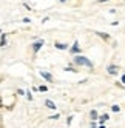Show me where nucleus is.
<instances>
[{
    "instance_id": "obj_1",
    "label": "nucleus",
    "mask_w": 125,
    "mask_h": 128,
    "mask_svg": "<svg viewBox=\"0 0 125 128\" xmlns=\"http://www.w3.org/2000/svg\"><path fill=\"white\" fill-rule=\"evenodd\" d=\"M73 63H74V65H80V66H86L90 70H93V66H94L90 59L85 57V56H80V54H77V56L73 59Z\"/></svg>"
},
{
    "instance_id": "obj_2",
    "label": "nucleus",
    "mask_w": 125,
    "mask_h": 128,
    "mask_svg": "<svg viewBox=\"0 0 125 128\" xmlns=\"http://www.w3.org/2000/svg\"><path fill=\"white\" fill-rule=\"evenodd\" d=\"M106 72H108L110 76H118L119 74V65H114V63L108 65L106 66Z\"/></svg>"
},
{
    "instance_id": "obj_3",
    "label": "nucleus",
    "mask_w": 125,
    "mask_h": 128,
    "mask_svg": "<svg viewBox=\"0 0 125 128\" xmlns=\"http://www.w3.org/2000/svg\"><path fill=\"white\" fill-rule=\"evenodd\" d=\"M43 45H45V40H43V39L36 40V42L32 43V51H34V52H39V51H40V48L43 46Z\"/></svg>"
},
{
    "instance_id": "obj_4",
    "label": "nucleus",
    "mask_w": 125,
    "mask_h": 128,
    "mask_svg": "<svg viewBox=\"0 0 125 128\" xmlns=\"http://www.w3.org/2000/svg\"><path fill=\"white\" fill-rule=\"evenodd\" d=\"M94 34H96V36H99V37H100L102 40H105V42H108V40L111 39V36H110L108 32H102V31H94Z\"/></svg>"
},
{
    "instance_id": "obj_5",
    "label": "nucleus",
    "mask_w": 125,
    "mask_h": 128,
    "mask_svg": "<svg viewBox=\"0 0 125 128\" xmlns=\"http://www.w3.org/2000/svg\"><path fill=\"white\" fill-rule=\"evenodd\" d=\"M70 52H71V54H76V56H77V54H80V46H79V42H77V40L73 43V46H71Z\"/></svg>"
},
{
    "instance_id": "obj_6",
    "label": "nucleus",
    "mask_w": 125,
    "mask_h": 128,
    "mask_svg": "<svg viewBox=\"0 0 125 128\" xmlns=\"http://www.w3.org/2000/svg\"><path fill=\"white\" fill-rule=\"evenodd\" d=\"M40 76L45 79V80H48V82L54 80V79H52V76H51V72H48V71H40Z\"/></svg>"
},
{
    "instance_id": "obj_7",
    "label": "nucleus",
    "mask_w": 125,
    "mask_h": 128,
    "mask_svg": "<svg viewBox=\"0 0 125 128\" xmlns=\"http://www.w3.org/2000/svg\"><path fill=\"white\" fill-rule=\"evenodd\" d=\"M108 119H110V114H108V113H105V114H102V116L99 117V124H100V125H104V124H105L106 120H108Z\"/></svg>"
},
{
    "instance_id": "obj_8",
    "label": "nucleus",
    "mask_w": 125,
    "mask_h": 128,
    "mask_svg": "<svg viewBox=\"0 0 125 128\" xmlns=\"http://www.w3.org/2000/svg\"><path fill=\"white\" fill-rule=\"evenodd\" d=\"M54 46H56L57 50H68V45L60 43V42H56V43H54Z\"/></svg>"
},
{
    "instance_id": "obj_9",
    "label": "nucleus",
    "mask_w": 125,
    "mask_h": 128,
    "mask_svg": "<svg viewBox=\"0 0 125 128\" xmlns=\"http://www.w3.org/2000/svg\"><path fill=\"white\" fill-rule=\"evenodd\" d=\"M90 117L93 119V120H99V114H97V111H96V110H93V111H90Z\"/></svg>"
},
{
    "instance_id": "obj_10",
    "label": "nucleus",
    "mask_w": 125,
    "mask_h": 128,
    "mask_svg": "<svg viewBox=\"0 0 125 128\" xmlns=\"http://www.w3.org/2000/svg\"><path fill=\"white\" fill-rule=\"evenodd\" d=\"M45 105H46L50 110H56V104H54V102H51L50 99H48V100H45Z\"/></svg>"
},
{
    "instance_id": "obj_11",
    "label": "nucleus",
    "mask_w": 125,
    "mask_h": 128,
    "mask_svg": "<svg viewBox=\"0 0 125 128\" xmlns=\"http://www.w3.org/2000/svg\"><path fill=\"white\" fill-rule=\"evenodd\" d=\"M111 111L113 113H120V106L119 105H111Z\"/></svg>"
},
{
    "instance_id": "obj_12",
    "label": "nucleus",
    "mask_w": 125,
    "mask_h": 128,
    "mask_svg": "<svg viewBox=\"0 0 125 128\" xmlns=\"http://www.w3.org/2000/svg\"><path fill=\"white\" fill-rule=\"evenodd\" d=\"M5 45H6V36L3 34L2 39H0V46H5Z\"/></svg>"
},
{
    "instance_id": "obj_13",
    "label": "nucleus",
    "mask_w": 125,
    "mask_h": 128,
    "mask_svg": "<svg viewBox=\"0 0 125 128\" xmlns=\"http://www.w3.org/2000/svg\"><path fill=\"white\" fill-rule=\"evenodd\" d=\"M64 70H65V71H71V72H77V70H76L74 66H65Z\"/></svg>"
},
{
    "instance_id": "obj_14",
    "label": "nucleus",
    "mask_w": 125,
    "mask_h": 128,
    "mask_svg": "<svg viewBox=\"0 0 125 128\" xmlns=\"http://www.w3.org/2000/svg\"><path fill=\"white\" fill-rule=\"evenodd\" d=\"M39 91L45 93V91H48V86H46V85H40V86H39Z\"/></svg>"
},
{
    "instance_id": "obj_15",
    "label": "nucleus",
    "mask_w": 125,
    "mask_h": 128,
    "mask_svg": "<svg viewBox=\"0 0 125 128\" xmlns=\"http://www.w3.org/2000/svg\"><path fill=\"white\" fill-rule=\"evenodd\" d=\"M59 117H60V114H52V116H50V119H51V120H57Z\"/></svg>"
},
{
    "instance_id": "obj_16",
    "label": "nucleus",
    "mask_w": 125,
    "mask_h": 128,
    "mask_svg": "<svg viewBox=\"0 0 125 128\" xmlns=\"http://www.w3.org/2000/svg\"><path fill=\"white\" fill-rule=\"evenodd\" d=\"M26 99H28V100H32V94H31V91H26Z\"/></svg>"
},
{
    "instance_id": "obj_17",
    "label": "nucleus",
    "mask_w": 125,
    "mask_h": 128,
    "mask_svg": "<svg viewBox=\"0 0 125 128\" xmlns=\"http://www.w3.org/2000/svg\"><path fill=\"white\" fill-rule=\"evenodd\" d=\"M71 122H73V116H68V119H66V125H70Z\"/></svg>"
},
{
    "instance_id": "obj_18",
    "label": "nucleus",
    "mask_w": 125,
    "mask_h": 128,
    "mask_svg": "<svg viewBox=\"0 0 125 128\" xmlns=\"http://www.w3.org/2000/svg\"><path fill=\"white\" fill-rule=\"evenodd\" d=\"M120 84H122V85H125V74H122V76H120Z\"/></svg>"
},
{
    "instance_id": "obj_19",
    "label": "nucleus",
    "mask_w": 125,
    "mask_h": 128,
    "mask_svg": "<svg viewBox=\"0 0 125 128\" xmlns=\"http://www.w3.org/2000/svg\"><path fill=\"white\" fill-rule=\"evenodd\" d=\"M90 128H99V126H97V124L93 120V122H91V125H90Z\"/></svg>"
},
{
    "instance_id": "obj_20",
    "label": "nucleus",
    "mask_w": 125,
    "mask_h": 128,
    "mask_svg": "<svg viewBox=\"0 0 125 128\" xmlns=\"http://www.w3.org/2000/svg\"><path fill=\"white\" fill-rule=\"evenodd\" d=\"M106 2H110V0H97V3H106Z\"/></svg>"
},
{
    "instance_id": "obj_21",
    "label": "nucleus",
    "mask_w": 125,
    "mask_h": 128,
    "mask_svg": "<svg viewBox=\"0 0 125 128\" xmlns=\"http://www.w3.org/2000/svg\"><path fill=\"white\" fill-rule=\"evenodd\" d=\"M108 12H110V14H116V10H114V8H111V10H110Z\"/></svg>"
},
{
    "instance_id": "obj_22",
    "label": "nucleus",
    "mask_w": 125,
    "mask_h": 128,
    "mask_svg": "<svg viewBox=\"0 0 125 128\" xmlns=\"http://www.w3.org/2000/svg\"><path fill=\"white\" fill-rule=\"evenodd\" d=\"M99 128H106V126H105V125H100V126H99Z\"/></svg>"
},
{
    "instance_id": "obj_23",
    "label": "nucleus",
    "mask_w": 125,
    "mask_h": 128,
    "mask_svg": "<svg viewBox=\"0 0 125 128\" xmlns=\"http://www.w3.org/2000/svg\"><path fill=\"white\" fill-rule=\"evenodd\" d=\"M59 2H62V3H64V2H66V0H59Z\"/></svg>"
}]
</instances>
